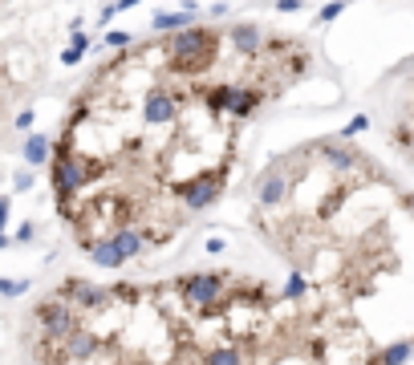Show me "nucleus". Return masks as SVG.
Returning <instances> with one entry per match:
<instances>
[{
    "label": "nucleus",
    "mask_w": 414,
    "mask_h": 365,
    "mask_svg": "<svg viewBox=\"0 0 414 365\" xmlns=\"http://www.w3.org/2000/svg\"><path fill=\"white\" fill-rule=\"evenodd\" d=\"M390 146L414 167V73L390 110Z\"/></svg>",
    "instance_id": "nucleus-4"
},
{
    "label": "nucleus",
    "mask_w": 414,
    "mask_h": 365,
    "mask_svg": "<svg viewBox=\"0 0 414 365\" xmlns=\"http://www.w3.org/2000/svg\"><path fill=\"white\" fill-rule=\"evenodd\" d=\"M4 211H8V199H0V224H4Z\"/></svg>",
    "instance_id": "nucleus-7"
},
{
    "label": "nucleus",
    "mask_w": 414,
    "mask_h": 365,
    "mask_svg": "<svg viewBox=\"0 0 414 365\" xmlns=\"http://www.w3.org/2000/svg\"><path fill=\"white\" fill-rule=\"evenodd\" d=\"M4 86H8V65L0 61V97H4Z\"/></svg>",
    "instance_id": "nucleus-6"
},
{
    "label": "nucleus",
    "mask_w": 414,
    "mask_h": 365,
    "mask_svg": "<svg viewBox=\"0 0 414 365\" xmlns=\"http://www.w3.org/2000/svg\"><path fill=\"white\" fill-rule=\"evenodd\" d=\"M313 69L264 25H179L102 61L49 146V187L102 268L163 252L231 182L248 122Z\"/></svg>",
    "instance_id": "nucleus-1"
},
{
    "label": "nucleus",
    "mask_w": 414,
    "mask_h": 365,
    "mask_svg": "<svg viewBox=\"0 0 414 365\" xmlns=\"http://www.w3.org/2000/svg\"><path fill=\"white\" fill-rule=\"evenodd\" d=\"M256 195L260 231L288 264L354 365H398L378 320L414 349V195L366 154L309 142L273 167Z\"/></svg>",
    "instance_id": "nucleus-3"
},
{
    "label": "nucleus",
    "mask_w": 414,
    "mask_h": 365,
    "mask_svg": "<svg viewBox=\"0 0 414 365\" xmlns=\"http://www.w3.org/2000/svg\"><path fill=\"white\" fill-rule=\"evenodd\" d=\"M29 365H354L313 301L260 276L61 280L25 317Z\"/></svg>",
    "instance_id": "nucleus-2"
},
{
    "label": "nucleus",
    "mask_w": 414,
    "mask_h": 365,
    "mask_svg": "<svg viewBox=\"0 0 414 365\" xmlns=\"http://www.w3.org/2000/svg\"><path fill=\"white\" fill-rule=\"evenodd\" d=\"M25 288V280H0V296H16Z\"/></svg>",
    "instance_id": "nucleus-5"
}]
</instances>
